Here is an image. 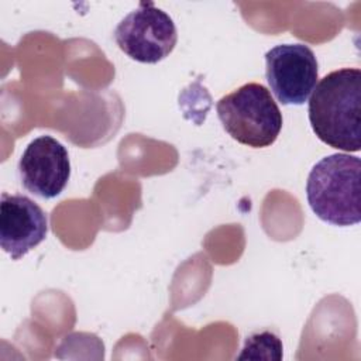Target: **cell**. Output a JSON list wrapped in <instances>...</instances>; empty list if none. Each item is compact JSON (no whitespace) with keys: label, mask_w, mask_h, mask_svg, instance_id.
<instances>
[{"label":"cell","mask_w":361,"mask_h":361,"mask_svg":"<svg viewBox=\"0 0 361 361\" xmlns=\"http://www.w3.org/2000/svg\"><path fill=\"white\" fill-rule=\"evenodd\" d=\"M316 137L336 149L361 148V71L343 68L327 73L313 89L307 106Z\"/></svg>","instance_id":"1"},{"label":"cell","mask_w":361,"mask_h":361,"mask_svg":"<svg viewBox=\"0 0 361 361\" xmlns=\"http://www.w3.org/2000/svg\"><path fill=\"white\" fill-rule=\"evenodd\" d=\"M361 159L331 154L313 165L306 182L312 212L333 226H353L361 220Z\"/></svg>","instance_id":"2"},{"label":"cell","mask_w":361,"mask_h":361,"mask_svg":"<svg viewBox=\"0 0 361 361\" xmlns=\"http://www.w3.org/2000/svg\"><path fill=\"white\" fill-rule=\"evenodd\" d=\"M216 111L227 134L251 148L272 145L282 130V113L271 92L261 83H245L223 96Z\"/></svg>","instance_id":"3"},{"label":"cell","mask_w":361,"mask_h":361,"mask_svg":"<svg viewBox=\"0 0 361 361\" xmlns=\"http://www.w3.org/2000/svg\"><path fill=\"white\" fill-rule=\"evenodd\" d=\"M118 48L141 63H157L166 58L178 41L173 20L154 3H140L116 27Z\"/></svg>","instance_id":"4"},{"label":"cell","mask_w":361,"mask_h":361,"mask_svg":"<svg viewBox=\"0 0 361 361\" xmlns=\"http://www.w3.org/2000/svg\"><path fill=\"white\" fill-rule=\"evenodd\" d=\"M317 68L313 51L305 44H281L265 54L267 82L285 106L307 102L317 82Z\"/></svg>","instance_id":"5"},{"label":"cell","mask_w":361,"mask_h":361,"mask_svg":"<svg viewBox=\"0 0 361 361\" xmlns=\"http://www.w3.org/2000/svg\"><path fill=\"white\" fill-rule=\"evenodd\" d=\"M23 186L42 199L56 197L71 176V161L66 148L51 135L34 138L18 161Z\"/></svg>","instance_id":"6"},{"label":"cell","mask_w":361,"mask_h":361,"mask_svg":"<svg viewBox=\"0 0 361 361\" xmlns=\"http://www.w3.org/2000/svg\"><path fill=\"white\" fill-rule=\"evenodd\" d=\"M48 231L44 210L24 195L1 193L0 245L11 259H20L38 244Z\"/></svg>","instance_id":"7"},{"label":"cell","mask_w":361,"mask_h":361,"mask_svg":"<svg viewBox=\"0 0 361 361\" xmlns=\"http://www.w3.org/2000/svg\"><path fill=\"white\" fill-rule=\"evenodd\" d=\"M238 360L254 358V360H281L282 358V343L271 331L254 333L245 338Z\"/></svg>","instance_id":"8"}]
</instances>
